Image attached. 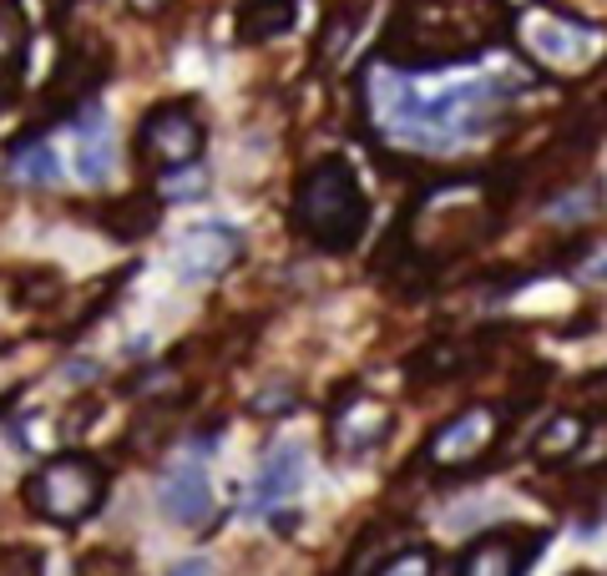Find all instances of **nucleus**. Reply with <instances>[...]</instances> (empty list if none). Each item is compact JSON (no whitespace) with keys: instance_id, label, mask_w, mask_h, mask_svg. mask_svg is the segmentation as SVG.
I'll return each mask as SVG.
<instances>
[{"instance_id":"f257e3e1","label":"nucleus","mask_w":607,"mask_h":576,"mask_svg":"<svg viewBox=\"0 0 607 576\" xmlns=\"http://www.w3.org/2000/svg\"><path fill=\"white\" fill-rule=\"evenodd\" d=\"M365 223H370V197L359 187L355 168L344 158H319L294 187V228L314 249L344 253L365 238Z\"/></svg>"},{"instance_id":"f03ea898","label":"nucleus","mask_w":607,"mask_h":576,"mask_svg":"<svg viewBox=\"0 0 607 576\" xmlns=\"http://www.w3.org/2000/svg\"><path fill=\"white\" fill-rule=\"evenodd\" d=\"M26 506L51 526H77L102 506L106 475L92 456H51L36 475L26 481Z\"/></svg>"},{"instance_id":"7ed1b4c3","label":"nucleus","mask_w":607,"mask_h":576,"mask_svg":"<svg viewBox=\"0 0 607 576\" xmlns=\"http://www.w3.org/2000/svg\"><path fill=\"white\" fill-rule=\"evenodd\" d=\"M516 41L522 51L531 56L547 71H587V66L603 56V31L593 21H577V15L557 11V5H527L516 15Z\"/></svg>"},{"instance_id":"20e7f679","label":"nucleus","mask_w":607,"mask_h":576,"mask_svg":"<svg viewBox=\"0 0 607 576\" xmlns=\"http://www.w3.org/2000/svg\"><path fill=\"white\" fill-rule=\"evenodd\" d=\"M496 440H502V410L466 405L425 440V465L431 471H471L476 460H486L496 450Z\"/></svg>"},{"instance_id":"39448f33","label":"nucleus","mask_w":607,"mask_h":576,"mask_svg":"<svg viewBox=\"0 0 607 576\" xmlns=\"http://www.w3.org/2000/svg\"><path fill=\"white\" fill-rule=\"evenodd\" d=\"M137 147L142 158L168 177V172H183V168H198L203 158V122L193 117L187 102H168V106H152L137 127Z\"/></svg>"},{"instance_id":"423d86ee","label":"nucleus","mask_w":607,"mask_h":576,"mask_svg":"<svg viewBox=\"0 0 607 576\" xmlns=\"http://www.w3.org/2000/svg\"><path fill=\"white\" fill-rule=\"evenodd\" d=\"M390 430H396V410L385 405L380 394H365V390H350L330 415V440L350 460L375 456L390 440Z\"/></svg>"},{"instance_id":"0eeeda50","label":"nucleus","mask_w":607,"mask_h":576,"mask_svg":"<svg viewBox=\"0 0 607 576\" xmlns=\"http://www.w3.org/2000/svg\"><path fill=\"white\" fill-rule=\"evenodd\" d=\"M158 506L172 526H208L213 521V481L198 456H183L158 481Z\"/></svg>"},{"instance_id":"6e6552de","label":"nucleus","mask_w":607,"mask_h":576,"mask_svg":"<svg viewBox=\"0 0 607 576\" xmlns=\"http://www.w3.org/2000/svg\"><path fill=\"white\" fill-rule=\"evenodd\" d=\"M537 541L527 531H512V526H496V531H481L471 546L461 551V566L456 576H522L537 556Z\"/></svg>"},{"instance_id":"1a4fd4ad","label":"nucleus","mask_w":607,"mask_h":576,"mask_svg":"<svg viewBox=\"0 0 607 576\" xmlns=\"http://www.w3.org/2000/svg\"><path fill=\"white\" fill-rule=\"evenodd\" d=\"M243 253V233L228 223H198L193 233H183V243H177V274L193 278V284H208V278H218L228 268V263Z\"/></svg>"},{"instance_id":"9d476101","label":"nucleus","mask_w":607,"mask_h":576,"mask_svg":"<svg viewBox=\"0 0 607 576\" xmlns=\"http://www.w3.org/2000/svg\"><path fill=\"white\" fill-rule=\"evenodd\" d=\"M112 162H117V152H112V122L102 112H81L71 122V168H77V177L96 187L112 177Z\"/></svg>"},{"instance_id":"9b49d317","label":"nucleus","mask_w":607,"mask_h":576,"mask_svg":"<svg viewBox=\"0 0 607 576\" xmlns=\"http://www.w3.org/2000/svg\"><path fill=\"white\" fill-rule=\"evenodd\" d=\"M299 481H304V450L299 446H274L264 456V471H259V506H284V500L299 491Z\"/></svg>"},{"instance_id":"f8f14e48","label":"nucleus","mask_w":607,"mask_h":576,"mask_svg":"<svg viewBox=\"0 0 607 576\" xmlns=\"http://www.w3.org/2000/svg\"><path fill=\"white\" fill-rule=\"evenodd\" d=\"M294 21H299V5L294 0H243L233 15V26L243 41H274L289 36Z\"/></svg>"},{"instance_id":"ddd939ff","label":"nucleus","mask_w":607,"mask_h":576,"mask_svg":"<svg viewBox=\"0 0 607 576\" xmlns=\"http://www.w3.org/2000/svg\"><path fill=\"white\" fill-rule=\"evenodd\" d=\"M582 440H587V415H572V410H562V415H552L537 430V440H531V456H537L541 465H562V460L582 456Z\"/></svg>"},{"instance_id":"4468645a","label":"nucleus","mask_w":607,"mask_h":576,"mask_svg":"<svg viewBox=\"0 0 607 576\" xmlns=\"http://www.w3.org/2000/svg\"><path fill=\"white\" fill-rule=\"evenodd\" d=\"M597 208H603V203H597V183H582L557 197L552 208H547V218H552V223H587V218H597Z\"/></svg>"},{"instance_id":"2eb2a0df","label":"nucleus","mask_w":607,"mask_h":576,"mask_svg":"<svg viewBox=\"0 0 607 576\" xmlns=\"http://www.w3.org/2000/svg\"><path fill=\"white\" fill-rule=\"evenodd\" d=\"M11 172L26 177V183H56V177H61V162H56V152L46 142H36V147H21V152H15Z\"/></svg>"},{"instance_id":"dca6fc26","label":"nucleus","mask_w":607,"mask_h":576,"mask_svg":"<svg viewBox=\"0 0 607 576\" xmlns=\"http://www.w3.org/2000/svg\"><path fill=\"white\" fill-rule=\"evenodd\" d=\"M375 576H436V551L431 546H405L396 556H385Z\"/></svg>"},{"instance_id":"f3484780","label":"nucleus","mask_w":607,"mask_h":576,"mask_svg":"<svg viewBox=\"0 0 607 576\" xmlns=\"http://www.w3.org/2000/svg\"><path fill=\"white\" fill-rule=\"evenodd\" d=\"M294 405H299V390H294L289 380H274V384H264V390H259V400H253V415L278 419V415H289Z\"/></svg>"},{"instance_id":"a211bd4d","label":"nucleus","mask_w":607,"mask_h":576,"mask_svg":"<svg viewBox=\"0 0 607 576\" xmlns=\"http://www.w3.org/2000/svg\"><path fill=\"white\" fill-rule=\"evenodd\" d=\"M21 46H26V21H21V11H15V5H5V0H0V61H11Z\"/></svg>"},{"instance_id":"6ab92c4d","label":"nucleus","mask_w":607,"mask_h":576,"mask_svg":"<svg viewBox=\"0 0 607 576\" xmlns=\"http://www.w3.org/2000/svg\"><path fill=\"white\" fill-rule=\"evenodd\" d=\"M203 187H208V172H203V168H193V177H187V168H183V172H168V177H162V193H168L172 203H193Z\"/></svg>"},{"instance_id":"aec40b11","label":"nucleus","mask_w":607,"mask_h":576,"mask_svg":"<svg viewBox=\"0 0 607 576\" xmlns=\"http://www.w3.org/2000/svg\"><path fill=\"white\" fill-rule=\"evenodd\" d=\"M0 576H41V562H36V551L5 546V551H0Z\"/></svg>"},{"instance_id":"412c9836","label":"nucleus","mask_w":607,"mask_h":576,"mask_svg":"<svg viewBox=\"0 0 607 576\" xmlns=\"http://www.w3.org/2000/svg\"><path fill=\"white\" fill-rule=\"evenodd\" d=\"M81 576H122V562H117V556H102V551H96V556H87V562H81Z\"/></svg>"},{"instance_id":"4be33fe9","label":"nucleus","mask_w":607,"mask_h":576,"mask_svg":"<svg viewBox=\"0 0 607 576\" xmlns=\"http://www.w3.org/2000/svg\"><path fill=\"white\" fill-rule=\"evenodd\" d=\"M168 576H218V566H213L208 556H187V562H177Z\"/></svg>"},{"instance_id":"5701e85b","label":"nucleus","mask_w":607,"mask_h":576,"mask_svg":"<svg viewBox=\"0 0 607 576\" xmlns=\"http://www.w3.org/2000/svg\"><path fill=\"white\" fill-rule=\"evenodd\" d=\"M168 0H133V11H142V15H158Z\"/></svg>"},{"instance_id":"b1692460","label":"nucleus","mask_w":607,"mask_h":576,"mask_svg":"<svg viewBox=\"0 0 607 576\" xmlns=\"http://www.w3.org/2000/svg\"><path fill=\"white\" fill-rule=\"evenodd\" d=\"M587 278H597V284H607V258H593V263H587Z\"/></svg>"}]
</instances>
